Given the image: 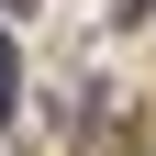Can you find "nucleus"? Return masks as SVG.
<instances>
[{"label":"nucleus","mask_w":156,"mask_h":156,"mask_svg":"<svg viewBox=\"0 0 156 156\" xmlns=\"http://www.w3.org/2000/svg\"><path fill=\"white\" fill-rule=\"evenodd\" d=\"M11 89H23V67H11V45H0V112H11Z\"/></svg>","instance_id":"obj_1"}]
</instances>
